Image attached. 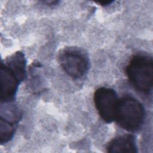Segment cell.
Masks as SVG:
<instances>
[{
	"label": "cell",
	"instance_id": "obj_5",
	"mask_svg": "<svg viewBox=\"0 0 153 153\" xmlns=\"http://www.w3.org/2000/svg\"><path fill=\"white\" fill-rule=\"evenodd\" d=\"M93 100L99 115L105 123L115 121L120 99L114 90L106 87L97 88L94 93Z\"/></svg>",
	"mask_w": 153,
	"mask_h": 153
},
{
	"label": "cell",
	"instance_id": "obj_7",
	"mask_svg": "<svg viewBox=\"0 0 153 153\" xmlns=\"http://www.w3.org/2000/svg\"><path fill=\"white\" fill-rule=\"evenodd\" d=\"M17 124L9 122L5 120H0V142L1 144L10 140L14 134Z\"/></svg>",
	"mask_w": 153,
	"mask_h": 153
},
{
	"label": "cell",
	"instance_id": "obj_4",
	"mask_svg": "<svg viewBox=\"0 0 153 153\" xmlns=\"http://www.w3.org/2000/svg\"><path fill=\"white\" fill-rule=\"evenodd\" d=\"M58 61L63 70L74 79L85 76L89 69L88 56L85 50L78 47H68L62 50Z\"/></svg>",
	"mask_w": 153,
	"mask_h": 153
},
{
	"label": "cell",
	"instance_id": "obj_9",
	"mask_svg": "<svg viewBox=\"0 0 153 153\" xmlns=\"http://www.w3.org/2000/svg\"><path fill=\"white\" fill-rule=\"evenodd\" d=\"M42 3L47 5H56L59 3L58 1H41Z\"/></svg>",
	"mask_w": 153,
	"mask_h": 153
},
{
	"label": "cell",
	"instance_id": "obj_6",
	"mask_svg": "<svg viewBox=\"0 0 153 153\" xmlns=\"http://www.w3.org/2000/svg\"><path fill=\"white\" fill-rule=\"evenodd\" d=\"M109 153H136L137 152L135 137L131 134L121 135L114 138L107 146Z\"/></svg>",
	"mask_w": 153,
	"mask_h": 153
},
{
	"label": "cell",
	"instance_id": "obj_8",
	"mask_svg": "<svg viewBox=\"0 0 153 153\" xmlns=\"http://www.w3.org/2000/svg\"><path fill=\"white\" fill-rule=\"evenodd\" d=\"M113 2H114L113 1H100L96 2V3L99 4L101 6L105 7V6H108V5L111 4Z\"/></svg>",
	"mask_w": 153,
	"mask_h": 153
},
{
	"label": "cell",
	"instance_id": "obj_1",
	"mask_svg": "<svg viewBox=\"0 0 153 153\" xmlns=\"http://www.w3.org/2000/svg\"><path fill=\"white\" fill-rule=\"evenodd\" d=\"M26 60L25 55L17 51L1 62V102H11L18 90L20 83L26 76Z\"/></svg>",
	"mask_w": 153,
	"mask_h": 153
},
{
	"label": "cell",
	"instance_id": "obj_2",
	"mask_svg": "<svg viewBox=\"0 0 153 153\" xmlns=\"http://www.w3.org/2000/svg\"><path fill=\"white\" fill-rule=\"evenodd\" d=\"M126 74L131 84L143 93L149 92L153 84V60L151 56L134 55L126 68Z\"/></svg>",
	"mask_w": 153,
	"mask_h": 153
},
{
	"label": "cell",
	"instance_id": "obj_3",
	"mask_svg": "<svg viewBox=\"0 0 153 153\" xmlns=\"http://www.w3.org/2000/svg\"><path fill=\"white\" fill-rule=\"evenodd\" d=\"M145 118L144 106L136 99L126 96L119 100L115 121L120 127L128 131H136L142 127Z\"/></svg>",
	"mask_w": 153,
	"mask_h": 153
}]
</instances>
